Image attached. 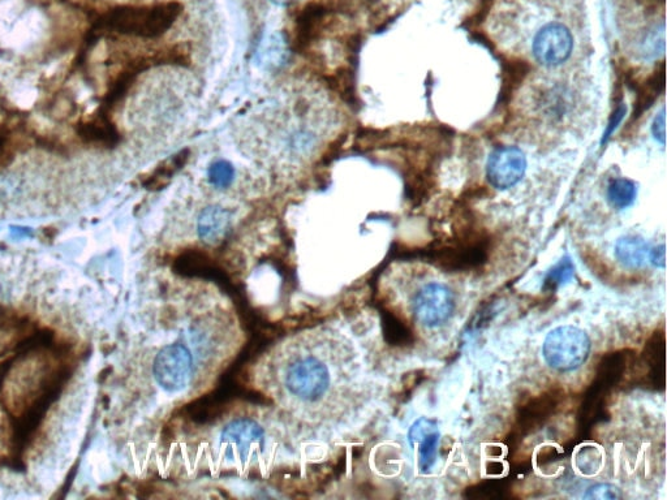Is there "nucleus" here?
<instances>
[{
    "instance_id": "f257e3e1",
    "label": "nucleus",
    "mask_w": 667,
    "mask_h": 500,
    "mask_svg": "<svg viewBox=\"0 0 667 500\" xmlns=\"http://www.w3.org/2000/svg\"><path fill=\"white\" fill-rule=\"evenodd\" d=\"M264 365L266 391L292 415L326 421L344 412L352 353L342 335L313 330L292 336L275 347Z\"/></svg>"
},
{
    "instance_id": "f03ea898",
    "label": "nucleus",
    "mask_w": 667,
    "mask_h": 500,
    "mask_svg": "<svg viewBox=\"0 0 667 500\" xmlns=\"http://www.w3.org/2000/svg\"><path fill=\"white\" fill-rule=\"evenodd\" d=\"M592 342L587 331L565 325L555 327L542 344V356L549 368L568 373L582 368L591 355Z\"/></svg>"
},
{
    "instance_id": "7ed1b4c3",
    "label": "nucleus",
    "mask_w": 667,
    "mask_h": 500,
    "mask_svg": "<svg viewBox=\"0 0 667 500\" xmlns=\"http://www.w3.org/2000/svg\"><path fill=\"white\" fill-rule=\"evenodd\" d=\"M193 365L192 352L184 344H167L154 359L153 375L163 390L176 394L191 385Z\"/></svg>"
},
{
    "instance_id": "20e7f679",
    "label": "nucleus",
    "mask_w": 667,
    "mask_h": 500,
    "mask_svg": "<svg viewBox=\"0 0 667 500\" xmlns=\"http://www.w3.org/2000/svg\"><path fill=\"white\" fill-rule=\"evenodd\" d=\"M455 295L446 284L429 283L412 300L415 320L428 329L445 325L455 312Z\"/></svg>"
},
{
    "instance_id": "39448f33",
    "label": "nucleus",
    "mask_w": 667,
    "mask_h": 500,
    "mask_svg": "<svg viewBox=\"0 0 667 500\" xmlns=\"http://www.w3.org/2000/svg\"><path fill=\"white\" fill-rule=\"evenodd\" d=\"M574 38L565 25H545L532 43L533 56L541 66L554 68L565 64L572 54Z\"/></svg>"
},
{
    "instance_id": "423d86ee",
    "label": "nucleus",
    "mask_w": 667,
    "mask_h": 500,
    "mask_svg": "<svg viewBox=\"0 0 667 500\" xmlns=\"http://www.w3.org/2000/svg\"><path fill=\"white\" fill-rule=\"evenodd\" d=\"M526 171V155L516 146H502L494 150L486 163V178L498 191L514 188Z\"/></svg>"
},
{
    "instance_id": "0eeeda50",
    "label": "nucleus",
    "mask_w": 667,
    "mask_h": 500,
    "mask_svg": "<svg viewBox=\"0 0 667 500\" xmlns=\"http://www.w3.org/2000/svg\"><path fill=\"white\" fill-rule=\"evenodd\" d=\"M178 16L174 6L153 8L149 11L131 12L116 21V27L122 33L136 34L141 37H157L171 27Z\"/></svg>"
},
{
    "instance_id": "6e6552de",
    "label": "nucleus",
    "mask_w": 667,
    "mask_h": 500,
    "mask_svg": "<svg viewBox=\"0 0 667 500\" xmlns=\"http://www.w3.org/2000/svg\"><path fill=\"white\" fill-rule=\"evenodd\" d=\"M441 433L437 422L421 417L411 426L408 441L411 446H419V469L423 474L432 472L438 459Z\"/></svg>"
},
{
    "instance_id": "1a4fd4ad",
    "label": "nucleus",
    "mask_w": 667,
    "mask_h": 500,
    "mask_svg": "<svg viewBox=\"0 0 667 500\" xmlns=\"http://www.w3.org/2000/svg\"><path fill=\"white\" fill-rule=\"evenodd\" d=\"M230 211L212 206V208L202 211L199 218V235L202 241L214 244L225 239L227 232L231 228Z\"/></svg>"
},
{
    "instance_id": "9d476101",
    "label": "nucleus",
    "mask_w": 667,
    "mask_h": 500,
    "mask_svg": "<svg viewBox=\"0 0 667 500\" xmlns=\"http://www.w3.org/2000/svg\"><path fill=\"white\" fill-rule=\"evenodd\" d=\"M649 245L643 237L627 235L615 244V258L626 269H641L647 264Z\"/></svg>"
},
{
    "instance_id": "9b49d317",
    "label": "nucleus",
    "mask_w": 667,
    "mask_h": 500,
    "mask_svg": "<svg viewBox=\"0 0 667 500\" xmlns=\"http://www.w3.org/2000/svg\"><path fill=\"white\" fill-rule=\"evenodd\" d=\"M665 64L661 63L660 70L654 71L643 84L636 86L635 110L632 112L631 122L639 120L645 111L653 106L654 101L664 92Z\"/></svg>"
},
{
    "instance_id": "f8f14e48",
    "label": "nucleus",
    "mask_w": 667,
    "mask_h": 500,
    "mask_svg": "<svg viewBox=\"0 0 667 500\" xmlns=\"http://www.w3.org/2000/svg\"><path fill=\"white\" fill-rule=\"evenodd\" d=\"M223 437L240 452H247L251 446L261 441L262 430L251 421H238L228 426Z\"/></svg>"
},
{
    "instance_id": "ddd939ff",
    "label": "nucleus",
    "mask_w": 667,
    "mask_h": 500,
    "mask_svg": "<svg viewBox=\"0 0 667 500\" xmlns=\"http://www.w3.org/2000/svg\"><path fill=\"white\" fill-rule=\"evenodd\" d=\"M608 201L614 209L625 210L630 208L638 196V189L634 181L628 179H614L608 187Z\"/></svg>"
},
{
    "instance_id": "4468645a",
    "label": "nucleus",
    "mask_w": 667,
    "mask_h": 500,
    "mask_svg": "<svg viewBox=\"0 0 667 500\" xmlns=\"http://www.w3.org/2000/svg\"><path fill=\"white\" fill-rule=\"evenodd\" d=\"M575 277V265L571 258L563 257L558 264H555L552 269L545 275L542 290L554 292L561 287H565Z\"/></svg>"
},
{
    "instance_id": "2eb2a0df",
    "label": "nucleus",
    "mask_w": 667,
    "mask_h": 500,
    "mask_svg": "<svg viewBox=\"0 0 667 500\" xmlns=\"http://www.w3.org/2000/svg\"><path fill=\"white\" fill-rule=\"evenodd\" d=\"M531 66L522 59H511L503 66V96H510L526 80Z\"/></svg>"
},
{
    "instance_id": "dca6fc26",
    "label": "nucleus",
    "mask_w": 667,
    "mask_h": 500,
    "mask_svg": "<svg viewBox=\"0 0 667 500\" xmlns=\"http://www.w3.org/2000/svg\"><path fill=\"white\" fill-rule=\"evenodd\" d=\"M188 155L187 152H182L178 155H175L174 158L167 159L165 163L150 176V185H165L169 183V180L185 165L187 162Z\"/></svg>"
},
{
    "instance_id": "f3484780",
    "label": "nucleus",
    "mask_w": 667,
    "mask_h": 500,
    "mask_svg": "<svg viewBox=\"0 0 667 500\" xmlns=\"http://www.w3.org/2000/svg\"><path fill=\"white\" fill-rule=\"evenodd\" d=\"M234 175V168H232L230 163L225 161L215 162L209 172L210 181L218 188L228 187L231 181L234 180Z\"/></svg>"
},
{
    "instance_id": "a211bd4d",
    "label": "nucleus",
    "mask_w": 667,
    "mask_h": 500,
    "mask_svg": "<svg viewBox=\"0 0 667 500\" xmlns=\"http://www.w3.org/2000/svg\"><path fill=\"white\" fill-rule=\"evenodd\" d=\"M584 499L588 500H618L622 499V491L618 486L610 484H598L589 487Z\"/></svg>"
},
{
    "instance_id": "6ab92c4d",
    "label": "nucleus",
    "mask_w": 667,
    "mask_h": 500,
    "mask_svg": "<svg viewBox=\"0 0 667 500\" xmlns=\"http://www.w3.org/2000/svg\"><path fill=\"white\" fill-rule=\"evenodd\" d=\"M626 112L627 107L623 105V103L622 105L615 107L613 114L610 116L608 128H606L604 137H602V145H604L605 142L610 139L611 135H613L615 129L618 128V125L621 124L623 118H625Z\"/></svg>"
},
{
    "instance_id": "aec40b11",
    "label": "nucleus",
    "mask_w": 667,
    "mask_h": 500,
    "mask_svg": "<svg viewBox=\"0 0 667 500\" xmlns=\"http://www.w3.org/2000/svg\"><path fill=\"white\" fill-rule=\"evenodd\" d=\"M652 133L654 139L660 142L661 145H665L666 141V115L665 109H662L658 112L656 118L653 120L652 124Z\"/></svg>"
},
{
    "instance_id": "412c9836",
    "label": "nucleus",
    "mask_w": 667,
    "mask_h": 500,
    "mask_svg": "<svg viewBox=\"0 0 667 500\" xmlns=\"http://www.w3.org/2000/svg\"><path fill=\"white\" fill-rule=\"evenodd\" d=\"M649 261H651V264L656 267H660V269H665L666 266V248L665 244L662 243L660 245H657L656 248L649 249Z\"/></svg>"
},
{
    "instance_id": "4be33fe9",
    "label": "nucleus",
    "mask_w": 667,
    "mask_h": 500,
    "mask_svg": "<svg viewBox=\"0 0 667 500\" xmlns=\"http://www.w3.org/2000/svg\"><path fill=\"white\" fill-rule=\"evenodd\" d=\"M274 4H277V6H286V4L291 3L292 0H271Z\"/></svg>"
}]
</instances>
